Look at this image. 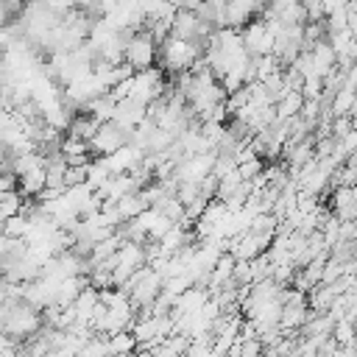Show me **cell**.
<instances>
[{"instance_id":"cell-15","label":"cell","mask_w":357,"mask_h":357,"mask_svg":"<svg viewBox=\"0 0 357 357\" xmlns=\"http://www.w3.org/2000/svg\"><path fill=\"white\" fill-rule=\"evenodd\" d=\"M45 6L50 11H56L59 17H64V14H70V11L78 8V0H45Z\"/></svg>"},{"instance_id":"cell-9","label":"cell","mask_w":357,"mask_h":357,"mask_svg":"<svg viewBox=\"0 0 357 357\" xmlns=\"http://www.w3.org/2000/svg\"><path fill=\"white\" fill-rule=\"evenodd\" d=\"M354 103H357V89L343 86V89H337V92H335L329 112H332V117H349V114H351V109H354Z\"/></svg>"},{"instance_id":"cell-7","label":"cell","mask_w":357,"mask_h":357,"mask_svg":"<svg viewBox=\"0 0 357 357\" xmlns=\"http://www.w3.org/2000/svg\"><path fill=\"white\" fill-rule=\"evenodd\" d=\"M100 120L98 117H92L89 112H81V114H75L73 117V126H70V137H78V139H84V142H92V137L100 131Z\"/></svg>"},{"instance_id":"cell-5","label":"cell","mask_w":357,"mask_h":357,"mask_svg":"<svg viewBox=\"0 0 357 357\" xmlns=\"http://www.w3.org/2000/svg\"><path fill=\"white\" fill-rule=\"evenodd\" d=\"M243 45H245V50H248L254 59L273 53V47H276V33L271 31V25H268L265 17H254V20L243 28Z\"/></svg>"},{"instance_id":"cell-8","label":"cell","mask_w":357,"mask_h":357,"mask_svg":"<svg viewBox=\"0 0 357 357\" xmlns=\"http://www.w3.org/2000/svg\"><path fill=\"white\" fill-rule=\"evenodd\" d=\"M304 103H307V98H304L301 92H287V95L279 98V103H276V120H279V123H287V120L298 117L301 109H304Z\"/></svg>"},{"instance_id":"cell-2","label":"cell","mask_w":357,"mask_h":357,"mask_svg":"<svg viewBox=\"0 0 357 357\" xmlns=\"http://www.w3.org/2000/svg\"><path fill=\"white\" fill-rule=\"evenodd\" d=\"M204 45H195V42H187V39H178V36H167L162 45H159V64L162 70L167 73H190L204 56Z\"/></svg>"},{"instance_id":"cell-1","label":"cell","mask_w":357,"mask_h":357,"mask_svg":"<svg viewBox=\"0 0 357 357\" xmlns=\"http://www.w3.org/2000/svg\"><path fill=\"white\" fill-rule=\"evenodd\" d=\"M3 335L20 340H31L33 335L42 332V315L36 307H31L25 298H3Z\"/></svg>"},{"instance_id":"cell-10","label":"cell","mask_w":357,"mask_h":357,"mask_svg":"<svg viewBox=\"0 0 357 357\" xmlns=\"http://www.w3.org/2000/svg\"><path fill=\"white\" fill-rule=\"evenodd\" d=\"M106 340H109V354L112 357H117V354H134V349H139L134 332H128V329L126 332H117V335H109Z\"/></svg>"},{"instance_id":"cell-12","label":"cell","mask_w":357,"mask_h":357,"mask_svg":"<svg viewBox=\"0 0 357 357\" xmlns=\"http://www.w3.org/2000/svg\"><path fill=\"white\" fill-rule=\"evenodd\" d=\"M332 337L337 340V346H354V343H357V321H354V318L337 321Z\"/></svg>"},{"instance_id":"cell-14","label":"cell","mask_w":357,"mask_h":357,"mask_svg":"<svg viewBox=\"0 0 357 357\" xmlns=\"http://www.w3.org/2000/svg\"><path fill=\"white\" fill-rule=\"evenodd\" d=\"M78 357H112V354H109V340H106V335H92V337L81 346Z\"/></svg>"},{"instance_id":"cell-3","label":"cell","mask_w":357,"mask_h":357,"mask_svg":"<svg viewBox=\"0 0 357 357\" xmlns=\"http://www.w3.org/2000/svg\"><path fill=\"white\" fill-rule=\"evenodd\" d=\"M165 89H167V84H165L162 67L139 70V73H134V75L126 81L128 98L137 100V103H145V106H151V103H156L159 98H165Z\"/></svg>"},{"instance_id":"cell-6","label":"cell","mask_w":357,"mask_h":357,"mask_svg":"<svg viewBox=\"0 0 357 357\" xmlns=\"http://www.w3.org/2000/svg\"><path fill=\"white\" fill-rule=\"evenodd\" d=\"M131 142V134L126 131V128H120L114 120L112 123H103L100 126V131L92 137V142H89V148H92V153H98V156H112V153H117L123 145H128Z\"/></svg>"},{"instance_id":"cell-4","label":"cell","mask_w":357,"mask_h":357,"mask_svg":"<svg viewBox=\"0 0 357 357\" xmlns=\"http://www.w3.org/2000/svg\"><path fill=\"white\" fill-rule=\"evenodd\" d=\"M159 59V45L148 31H137L128 42H126V64H131L137 73L139 70H151Z\"/></svg>"},{"instance_id":"cell-11","label":"cell","mask_w":357,"mask_h":357,"mask_svg":"<svg viewBox=\"0 0 357 357\" xmlns=\"http://www.w3.org/2000/svg\"><path fill=\"white\" fill-rule=\"evenodd\" d=\"M25 212V204H22V192L20 190H8V192H0V218L8 220L14 215H22Z\"/></svg>"},{"instance_id":"cell-16","label":"cell","mask_w":357,"mask_h":357,"mask_svg":"<svg viewBox=\"0 0 357 357\" xmlns=\"http://www.w3.org/2000/svg\"><path fill=\"white\" fill-rule=\"evenodd\" d=\"M349 117H351V126L357 128V103H354V109H351V114H349Z\"/></svg>"},{"instance_id":"cell-13","label":"cell","mask_w":357,"mask_h":357,"mask_svg":"<svg viewBox=\"0 0 357 357\" xmlns=\"http://www.w3.org/2000/svg\"><path fill=\"white\" fill-rule=\"evenodd\" d=\"M31 226H33L31 218L22 212V215H14V218L3 220V234H8V237H28Z\"/></svg>"}]
</instances>
